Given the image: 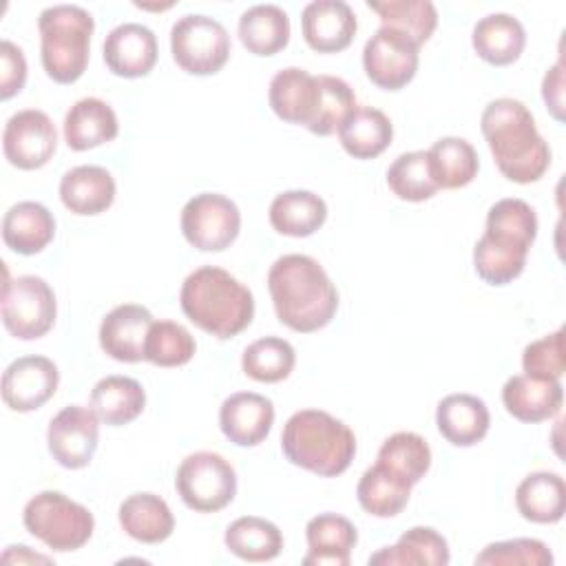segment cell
<instances>
[{
	"mask_svg": "<svg viewBox=\"0 0 566 566\" xmlns=\"http://www.w3.org/2000/svg\"><path fill=\"white\" fill-rule=\"evenodd\" d=\"M411 495V486L391 475L380 464L369 467L356 486L358 504L374 517H396L402 513Z\"/></svg>",
	"mask_w": 566,
	"mask_h": 566,
	"instance_id": "cell-39",
	"label": "cell"
},
{
	"mask_svg": "<svg viewBox=\"0 0 566 566\" xmlns=\"http://www.w3.org/2000/svg\"><path fill=\"white\" fill-rule=\"evenodd\" d=\"M376 464L413 486L431 467V449L422 436L413 431H396L378 449Z\"/></svg>",
	"mask_w": 566,
	"mask_h": 566,
	"instance_id": "cell-37",
	"label": "cell"
},
{
	"mask_svg": "<svg viewBox=\"0 0 566 566\" xmlns=\"http://www.w3.org/2000/svg\"><path fill=\"white\" fill-rule=\"evenodd\" d=\"M237 31H239L241 44L250 53L259 57H268L287 46L290 18L276 4H254L241 13Z\"/></svg>",
	"mask_w": 566,
	"mask_h": 566,
	"instance_id": "cell-34",
	"label": "cell"
},
{
	"mask_svg": "<svg viewBox=\"0 0 566 566\" xmlns=\"http://www.w3.org/2000/svg\"><path fill=\"white\" fill-rule=\"evenodd\" d=\"M179 305L190 323L221 340L241 334L254 318L252 292L217 265H201L186 276Z\"/></svg>",
	"mask_w": 566,
	"mask_h": 566,
	"instance_id": "cell-4",
	"label": "cell"
},
{
	"mask_svg": "<svg viewBox=\"0 0 566 566\" xmlns=\"http://www.w3.org/2000/svg\"><path fill=\"white\" fill-rule=\"evenodd\" d=\"M418 44L407 35L380 27L363 49L365 75L385 91H400L407 86L418 71Z\"/></svg>",
	"mask_w": 566,
	"mask_h": 566,
	"instance_id": "cell-14",
	"label": "cell"
},
{
	"mask_svg": "<svg viewBox=\"0 0 566 566\" xmlns=\"http://www.w3.org/2000/svg\"><path fill=\"white\" fill-rule=\"evenodd\" d=\"M387 186L402 201L431 199L440 188L433 181L427 150H411L398 155L387 168Z\"/></svg>",
	"mask_w": 566,
	"mask_h": 566,
	"instance_id": "cell-41",
	"label": "cell"
},
{
	"mask_svg": "<svg viewBox=\"0 0 566 566\" xmlns=\"http://www.w3.org/2000/svg\"><path fill=\"white\" fill-rule=\"evenodd\" d=\"M57 130L51 117L38 108L13 113L2 130V150L11 166L38 170L55 155Z\"/></svg>",
	"mask_w": 566,
	"mask_h": 566,
	"instance_id": "cell-12",
	"label": "cell"
},
{
	"mask_svg": "<svg viewBox=\"0 0 566 566\" xmlns=\"http://www.w3.org/2000/svg\"><path fill=\"white\" fill-rule=\"evenodd\" d=\"M226 548L243 562H270L283 551V533L265 517H237L223 535Z\"/></svg>",
	"mask_w": 566,
	"mask_h": 566,
	"instance_id": "cell-35",
	"label": "cell"
},
{
	"mask_svg": "<svg viewBox=\"0 0 566 566\" xmlns=\"http://www.w3.org/2000/svg\"><path fill=\"white\" fill-rule=\"evenodd\" d=\"M99 442V418L91 407L66 405L46 429V444L53 460L64 469H84Z\"/></svg>",
	"mask_w": 566,
	"mask_h": 566,
	"instance_id": "cell-13",
	"label": "cell"
},
{
	"mask_svg": "<svg viewBox=\"0 0 566 566\" xmlns=\"http://www.w3.org/2000/svg\"><path fill=\"white\" fill-rule=\"evenodd\" d=\"M104 62L117 77H144L157 64V38L139 22H124L115 27L104 40Z\"/></svg>",
	"mask_w": 566,
	"mask_h": 566,
	"instance_id": "cell-17",
	"label": "cell"
},
{
	"mask_svg": "<svg viewBox=\"0 0 566 566\" xmlns=\"http://www.w3.org/2000/svg\"><path fill=\"white\" fill-rule=\"evenodd\" d=\"M124 533L142 544H159L175 531V517L164 497L155 493H133L117 511Z\"/></svg>",
	"mask_w": 566,
	"mask_h": 566,
	"instance_id": "cell-29",
	"label": "cell"
},
{
	"mask_svg": "<svg viewBox=\"0 0 566 566\" xmlns=\"http://www.w3.org/2000/svg\"><path fill=\"white\" fill-rule=\"evenodd\" d=\"M367 7L378 13L382 27L407 35L418 46H422L438 27V11L429 0H369Z\"/></svg>",
	"mask_w": 566,
	"mask_h": 566,
	"instance_id": "cell-38",
	"label": "cell"
},
{
	"mask_svg": "<svg viewBox=\"0 0 566 566\" xmlns=\"http://www.w3.org/2000/svg\"><path fill=\"white\" fill-rule=\"evenodd\" d=\"M305 539V566H349L358 533L347 517L336 513H321L307 522Z\"/></svg>",
	"mask_w": 566,
	"mask_h": 566,
	"instance_id": "cell-22",
	"label": "cell"
},
{
	"mask_svg": "<svg viewBox=\"0 0 566 566\" xmlns=\"http://www.w3.org/2000/svg\"><path fill=\"white\" fill-rule=\"evenodd\" d=\"M276 318L301 334L323 329L338 310V292L323 265L307 254H283L268 272Z\"/></svg>",
	"mask_w": 566,
	"mask_h": 566,
	"instance_id": "cell-1",
	"label": "cell"
},
{
	"mask_svg": "<svg viewBox=\"0 0 566 566\" xmlns=\"http://www.w3.org/2000/svg\"><path fill=\"white\" fill-rule=\"evenodd\" d=\"M27 60L20 46L11 40L0 42V99H11L24 88Z\"/></svg>",
	"mask_w": 566,
	"mask_h": 566,
	"instance_id": "cell-46",
	"label": "cell"
},
{
	"mask_svg": "<svg viewBox=\"0 0 566 566\" xmlns=\"http://www.w3.org/2000/svg\"><path fill=\"white\" fill-rule=\"evenodd\" d=\"M436 424L453 447H473L489 433L491 416L482 398L473 394H449L438 402Z\"/></svg>",
	"mask_w": 566,
	"mask_h": 566,
	"instance_id": "cell-23",
	"label": "cell"
},
{
	"mask_svg": "<svg viewBox=\"0 0 566 566\" xmlns=\"http://www.w3.org/2000/svg\"><path fill=\"white\" fill-rule=\"evenodd\" d=\"M57 303L51 285L35 274H24L2 285V323L20 340L42 338L55 323Z\"/></svg>",
	"mask_w": 566,
	"mask_h": 566,
	"instance_id": "cell-10",
	"label": "cell"
},
{
	"mask_svg": "<svg viewBox=\"0 0 566 566\" xmlns=\"http://www.w3.org/2000/svg\"><path fill=\"white\" fill-rule=\"evenodd\" d=\"M316 77L321 86V97H318L316 115L307 126V130L314 135L327 137L338 133L340 124L356 108V95L343 77H336V75H316Z\"/></svg>",
	"mask_w": 566,
	"mask_h": 566,
	"instance_id": "cell-43",
	"label": "cell"
},
{
	"mask_svg": "<svg viewBox=\"0 0 566 566\" xmlns=\"http://www.w3.org/2000/svg\"><path fill=\"white\" fill-rule=\"evenodd\" d=\"M475 564L480 566H551L553 553L548 546L533 537H515L491 542L475 555Z\"/></svg>",
	"mask_w": 566,
	"mask_h": 566,
	"instance_id": "cell-44",
	"label": "cell"
},
{
	"mask_svg": "<svg viewBox=\"0 0 566 566\" xmlns=\"http://www.w3.org/2000/svg\"><path fill=\"white\" fill-rule=\"evenodd\" d=\"M502 402L506 411L520 422H544L562 411L564 387L559 380L520 374L504 382Z\"/></svg>",
	"mask_w": 566,
	"mask_h": 566,
	"instance_id": "cell-21",
	"label": "cell"
},
{
	"mask_svg": "<svg viewBox=\"0 0 566 566\" xmlns=\"http://www.w3.org/2000/svg\"><path fill=\"white\" fill-rule=\"evenodd\" d=\"M394 137L389 117L374 106H356L338 128L340 146L354 159H374L382 155Z\"/></svg>",
	"mask_w": 566,
	"mask_h": 566,
	"instance_id": "cell-31",
	"label": "cell"
},
{
	"mask_svg": "<svg viewBox=\"0 0 566 566\" xmlns=\"http://www.w3.org/2000/svg\"><path fill=\"white\" fill-rule=\"evenodd\" d=\"M175 489L195 513H217L237 495L234 467L214 451H197L181 460Z\"/></svg>",
	"mask_w": 566,
	"mask_h": 566,
	"instance_id": "cell-8",
	"label": "cell"
},
{
	"mask_svg": "<svg viewBox=\"0 0 566 566\" xmlns=\"http://www.w3.org/2000/svg\"><path fill=\"white\" fill-rule=\"evenodd\" d=\"M542 97L546 102L548 113L557 119L564 122V64L562 60L557 64H553L542 82Z\"/></svg>",
	"mask_w": 566,
	"mask_h": 566,
	"instance_id": "cell-47",
	"label": "cell"
},
{
	"mask_svg": "<svg viewBox=\"0 0 566 566\" xmlns=\"http://www.w3.org/2000/svg\"><path fill=\"white\" fill-rule=\"evenodd\" d=\"M2 562H11V564H24V562H42V564H51V557L38 555V553H33L29 546L20 544V546H7V551L2 553Z\"/></svg>",
	"mask_w": 566,
	"mask_h": 566,
	"instance_id": "cell-48",
	"label": "cell"
},
{
	"mask_svg": "<svg viewBox=\"0 0 566 566\" xmlns=\"http://www.w3.org/2000/svg\"><path fill=\"white\" fill-rule=\"evenodd\" d=\"M274 424V405L254 391H237L221 402L219 427L237 447L261 444Z\"/></svg>",
	"mask_w": 566,
	"mask_h": 566,
	"instance_id": "cell-18",
	"label": "cell"
},
{
	"mask_svg": "<svg viewBox=\"0 0 566 566\" xmlns=\"http://www.w3.org/2000/svg\"><path fill=\"white\" fill-rule=\"evenodd\" d=\"M480 128L497 170L509 181L533 184L544 177L551 166V148L520 99L497 97L489 102Z\"/></svg>",
	"mask_w": 566,
	"mask_h": 566,
	"instance_id": "cell-2",
	"label": "cell"
},
{
	"mask_svg": "<svg viewBox=\"0 0 566 566\" xmlns=\"http://www.w3.org/2000/svg\"><path fill=\"white\" fill-rule=\"evenodd\" d=\"M60 199L73 214H99L115 201V179L102 166H75L60 181Z\"/></svg>",
	"mask_w": 566,
	"mask_h": 566,
	"instance_id": "cell-25",
	"label": "cell"
},
{
	"mask_svg": "<svg viewBox=\"0 0 566 566\" xmlns=\"http://www.w3.org/2000/svg\"><path fill=\"white\" fill-rule=\"evenodd\" d=\"M150 325L153 314L144 305H117L99 323V347L113 360L139 363L144 360V340Z\"/></svg>",
	"mask_w": 566,
	"mask_h": 566,
	"instance_id": "cell-19",
	"label": "cell"
},
{
	"mask_svg": "<svg viewBox=\"0 0 566 566\" xmlns=\"http://www.w3.org/2000/svg\"><path fill=\"white\" fill-rule=\"evenodd\" d=\"M64 142L71 150H88L117 137V115L108 102L99 97L77 99L64 115Z\"/></svg>",
	"mask_w": 566,
	"mask_h": 566,
	"instance_id": "cell-24",
	"label": "cell"
},
{
	"mask_svg": "<svg viewBox=\"0 0 566 566\" xmlns=\"http://www.w3.org/2000/svg\"><path fill=\"white\" fill-rule=\"evenodd\" d=\"M40 60L46 75L57 84L77 82L88 64L93 15L75 4L46 7L38 18Z\"/></svg>",
	"mask_w": 566,
	"mask_h": 566,
	"instance_id": "cell-6",
	"label": "cell"
},
{
	"mask_svg": "<svg viewBox=\"0 0 566 566\" xmlns=\"http://www.w3.org/2000/svg\"><path fill=\"white\" fill-rule=\"evenodd\" d=\"M356 29V15L343 0H314L301 13L303 40L316 53L345 51L352 44Z\"/></svg>",
	"mask_w": 566,
	"mask_h": 566,
	"instance_id": "cell-16",
	"label": "cell"
},
{
	"mask_svg": "<svg viewBox=\"0 0 566 566\" xmlns=\"http://www.w3.org/2000/svg\"><path fill=\"white\" fill-rule=\"evenodd\" d=\"M537 237V214L524 199L506 197L486 212V230L473 248V268L489 285L513 283Z\"/></svg>",
	"mask_w": 566,
	"mask_h": 566,
	"instance_id": "cell-3",
	"label": "cell"
},
{
	"mask_svg": "<svg viewBox=\"0 0 566 566\" xmlns=\"http://www.w3.org/2000/svg\"><path fill=\"white\" fill-rule=\"evenodd\" d=\"M296 365L294 347L279 336H265L243 349V374L256 382H281Z\"/></svg>",
	"mask_w": 566,
	"mask_h": 566,
	"instance_id": "cell-40",
	"label": "cell"
},
{
	"mask_svg": "<svg viewBox=\"0 0 566 566\" xmlns=\"http://www.w3.org/2000/svg\"><path fill=\"white\" fill-rule=\"evenodd\" d=\"M283 455L321 478L345 473L356 455V436L338 418L321 409L292 413L281 433Z\"/></svg>",
	"mask_w": 566,
	"mask_h": 566,
	"instance_id": "cell-5",
	"label": "cell"
},
{
	"mask_svg": "<svg viewBox=\"0 0 566 566\" xmlns=\"http://www.w3.org/2000/svg\"><path fill=\"white\" fill-rule=\"evenodd\" d=\"M429 168L438 188L455 190L469 186L478 170L480 159L475 148L462 137H440L429 150Z\"/></svg>",
	"mask_w": 566,
	"mask_h": 566,
	"instance_id": "cell-36",
	"label": "cell"
},
{
	"mask_svg": "<svg viewBox=\"0 0 566 566\" xmlns=\"http://www.w3.org/2000/svg\"><path fill=\"white\" fill-rule=\"evenodd\" d=\"M55 237V219L38 201H20L2 217V241L9 250L31 256L42 252Z\"/></svg>",
	"mask_w": 566,
	"mask_h": 566,
	"instance_id": "cell-26",
	"label": "cell"
},
{
	"mask_svg": "<svg viewBox=\"0 0 566 566\" xmlns=\"http://www.w3.org/2000/svg\"><path fill=\"white\" fill-rule=\"evenodd\" d=\"M471 44L484 62L509 66L520 60L526 46V31L517 18L509 13H491L475 22Z\"/></svg>",
	"mask_w": 566,
	"mask_h": 566,
	"instance_id": "cell-27",
	"label": "cell"
},
{
	"mask_svg": "<svg viewBox=\"0 0 566 566\" xmlns=\"http://www.w3.org/2000/svg\"><path fill=\"white\" fill-rule=\"evenodd\" d=\"M522 367H524L526 376L562 380V376L566 371L564 329L559 327L557 332L528 343L522 352Z\"/></svg>",
	"mask_w": 566,
	"mask_h": 566,
	"instance_id": "cell-45",
	"label": "cell"
},
{
	"mask_svg": "<svg viewBox=\"0 0 566 566\" xmlns=\"http://www.w3.org/2000/svg\"><path fill=\"white\" fill-rule=\"evenodd\" d=\"M181 234L201 252L230 248L241 230V212L232 199L219 192H201L181 208Z\"/></svg>",
	"mask_w": 566,
	"mask_h": 566,
	"instance_id": "cell-11",
	"label": "cell"
},
{
	"mask_svg": "<svg viewBox=\"0 0 566 566\" xmlns=\"http://www.w3.org/2000/svg\"><path fill=\"white\" fill-rule=\"evenodd\" d=\"M170 53L181 71L214 75L230 57V35L219 20L188 13L170 29Z\"/></svg>",
	"mask_w": 566,
	"mask_h": 566,
	"instance_id": "cell-9",
	"label": "cell"
},
{
	"mask_svg": "<svg viewBox=\"0 0 566 566\" xmlns=\"http://www.w3.org/2000/svg\"><path fill=\"white\" fill-rule=\"evenodd\" d=\"M197 343L192 334L175 321H153L144 340V360L157 367H181L192 360Z\"/></svg>",
	"mask_w": 566,
	"mask_h": 566,
	"instance_id": "cell-42",
	"label": "cell"
},
{
	"mask_svg": "<svg viewBox=\"0 0 566 566\" xmlns=\"http://www.w3.org/2000/svg\"><path fill=\"white\" fill-rule=\"evenodd\" d=\"M520 515L535 524H555L566 513L564 478L551 471L528 473L515 489Z\"/></svg>",
	"mask_w": 566,
	"mask_h": 566,
	"instance_id": "cell-30",
	"label": "cell"
},
{
	"mask_svg": "<svg viewBox=\"0 0 566 566\" xmlns=\"http://www.w3.org/2000/svg\"><path fill=\"white\" fill-rule=\"evenodd\" d=\"M60 385L57 365L46 356H20L2 374V400L11 411L29 413L53 398Z\"/></svg>",
	"mask_w": 566,
	"mask_h": 566,
	"instance_id": "cell-15",
	"label": "cell"
},
{
	"mask_svg": "<svg viewBox=\"0 0 566 566\" xmlns=\"http://www.w3.org/2000/svg\"><path fill=\"white\" fill-rule=\"evenodd\" d=\"M270 223L279 234L285 237H310L327 219L325 201L310 190H285L270 203Z\"/></svg>",
	"mask_w": 566,
	"mask_h": 566,
	"instance_id": "cell-33",
	"label": "cell"
},
{
	"mask_svg": "<svg viewBox=\"0 0 566 566\" xmlns=\"http://www.w3.org/2000/svg\"><path fill=\"white\" fill-rule=\"evenodd\" d=\"M449 559V544L436 528L413 526L405 531L394 546L374 553L369 557V566H447Z\"/></svg>",
	"mask_w": 566,
	"mask_h": 566,
	"instance_id": "cell-32",
	"label": "cell"
},
{
	"mask_svg": "<svg viewBox=\"0 0 566 566\" xmlns=\"http://www.w3.org/2000/svg\"><path fill=\"white\" fill-rule=\"evenodd\" d=\"M321 97L318 77L298 66L281 69L268 88V102L274 115L287 124L310 126Z\"/></svg>",
	"mask_w": 566,
	"mask_h": 566,
	"instance_id": "cell-20",
	"label": "cell"
},
{
	"mask_svg": "<svg viewBox=\"0 0 566 566\" xmlns=\"http://www.w3.org/2000/svg\"><path fill=\"white\" fill-rule=\"evenodd\" d=\"M24 528L57 553L82 548L95 528L93 513L60 491L33 495L22 511Z\"/></svg>",
	"mask_w": 566,
	"mask_h": 566,
	"instance_id": "cell-7",
	"label": "cell"
},
{
	"mask_svg": "<svg viewBox=\"0 0 566 566\" xmlns=\"http://www.w3.org/2000/svg\"><path fill=\"white\" fill-rule=\"evenodd\" d=\"M88 407L95 411L99 422L108 427H124L144 411L146 391L135 378L113 374L95 382L88 396Z\"/></svg>",
	"mask_w": 566,
	"mask_h": 566,
	"instance_id": "cell-28",
	"label": "cell"
}]
</instances>
